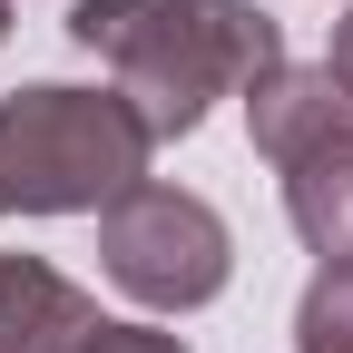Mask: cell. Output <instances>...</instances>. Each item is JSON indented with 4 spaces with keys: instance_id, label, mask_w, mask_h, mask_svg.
Here are the masks:
<instances>
[{
    "instance_id": "obj_1",
    "label": "cell",
    "mask_w": 353,
    "mask_h": 353,
    "mask_svg": "<svg viewBox=\"0 0 353 353\" xmlns=\"http://www.w3.org/2000/svg\"><path fill=\"white\" fill-rule=\"evenodd\" d=\"M69 39L118 69V99L148 138H187L226 88L285 69V30L255 0H79Z\"/></svg>"
},
{
    "instance_id": "obj_2",
    "label": "cell",
    "mask_w": 353,
    "mask_h": 353,
    "mask_svg": "<svg viewBox=\"0 0 353 353\" xmlns=\"http://www.w3.org/2000/svg\"><path fill=\"white\" fill-rule=\"evenodd\" d=\"M148 128L118 88H10L0 99V216H108L148 187Z\"/></svg>"
},
{
    "instance_id": "obj_3",
    "label": "cell",
    "mask_w": 353,
    "mask_h": 353,
    "mask_svg": "<svg viewBox=\"0 0 353 353\" xmlns=\"http://www.w3.org/2000/svg\"><path fill=\"white\" fill-rule=\"evenodd\" d=\"M255 157L285 167V216L324 265L353 255V88L334 69H265L245 88Z\"/></svg>"
},
{
    "instance_id": "obj_4",
    "label": "cell",
    "mask_w": 353,
    "mask_h": 353,
    "mask_svg": "<svg viewBox=\"0 0 353 353\" xmlns=\"http://www.w3.org/2000/svg\"><path fill=\"white\" fill-rule=\"evenodd\" d=\"M99 255H108L118 294H138L148 314H196V304H216L226 275H236L226 216H216L206 196H187V187H157V176L128 187L99 216Z\"/></svg>"
},
{
    "instance_id": "obj_5",
    "label": "cell",
    "mask_w": 353,
    "mask_h": 353,
    "mask_svg": "<svg viewBox=\"0 0 353 353\" xmlns=\"http://www.w3.org/2000/svg\"><path fill=\"white\" fill-rule=\"evenodd\" d=\"M99 324H108V314L59 275V265L0 255V353H88Z\"/></svg>"
},
{
    "instance_id": "obj_6",
    "label": "cell",
    "mask_w": 353,
    "mask_h": 353,
    "mask_svg": "<svg viewBox=\"0 0 353 353\" xmlns=\"http://www.w3.org/2000/svg\"><path fill=\"white\" fill-rule=\"evenodd\" d=\"M294 353H353V255L304 285V304H294Z\"/></svg>"
},
{
    "instance_id": "obj_7",
    "label": "cell",
    "mask_w": 353,
    "mask_h": 353,
    "mask_svg": "<svg viewBox=\"0 0 353 353\" xmlns=\"http://www.w3.org/2000/svg\"><path fill=\"white\" fill-rule=\"evenodd\" d=\"M88 353H187V343L157 334V324H99V334H88Z\"/></svg>"
},
{
    "instance_id": "obj_8",
    "label": "cell",
    "mask_w": 353,
    "mask_h": 353,
    "mask_svg": "<svg viewBox=\"0 0 353 353\" xmlns=\"http://www.w3.org/2000/svg\"><path fill=\"white\" fill-rule=\"evenodd\" d=\"M324 69H334V79L353 88V20H334V50H324Z\"/></svg>"
},
{
    "instance_id": "obj_9",
    "label": "cell",
    "mask_w": 353,
    "mask_h": 353,
    "mask_svg": "<svg viewBox=\"0 0 353 353\" xmlns=\"http://www.w3.org/2000/svg\"><path fill=\"white\" fill-rule=\"evenodd\" d=\"M0 39H10V0H0Z\"/></svg>"
}]
</instances>
